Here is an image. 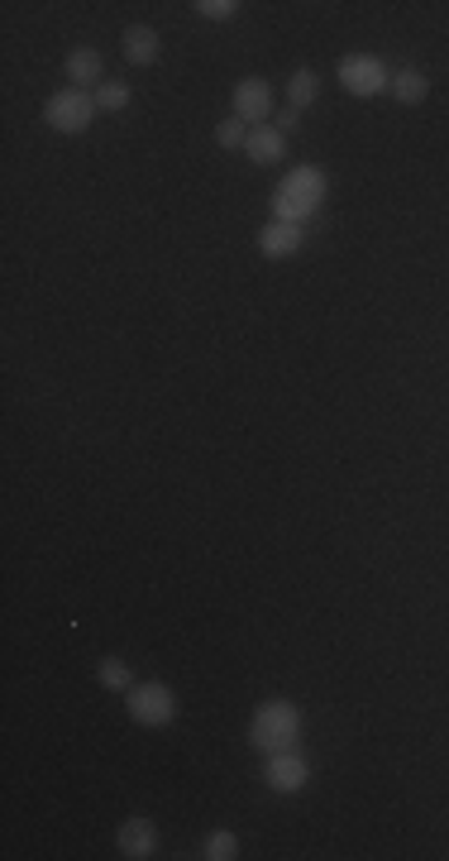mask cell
Masks as SVG:
<instances>
[{
  "instance_id": "1",
  "label": "cell",
  "mask_w": 449,
  "mask_h": 861,
  "mask_svg": "<svg viewBox=\"0 0 449 861\" xmlns=\"http://www.w3.org/2000/svg\"><path fill=\"white\" fill-rule=\"evenodd\" d=\"M325 192H330V178H325V172L311 168V163H297V168L278 182V192H272V221L307 225L311 215L321 211Z\"/></svg>"
},
{
  "instance_id": "2",
  "label": "cell",
  "mask_w": 449,
  "mask_h": 861,
  "mask_svg": "<svg viewBox=\"0 0 449 861\" xmlns=\"http://www.w3.org/2000/svg\"><path fill=\"white\" fill-rule=\"evenodd\" d=\"M301 727H307V718H301L297 703H287V699H268V703H258V713L249 718V742H254V752H292L297 737H301Z\"/></svg>"
},
{
  "instance_id": "3",
  "label": "cell",
  "mask_w": 449,
  "mask_h": 861,
  "mask_svg": "<svg viewBox=\"0 0 449 861\" xmlns=\"http://www.w3.org/2000/svg\"><path fill=\"white\" fill-rule=\"evenodd\" d=\"M125 709L139 727H168L172 718H178V694H172V684H163V680H143L125 694Z\"/></svg>"
},
{
  "instance_id": "4",
  "label": "cell",
  "mask_w": 449,
  "mask_h": 861,
  "mask_svg": "<svg viewBox=\"0 0 449 861\" xmlns=\"http://www.w3.org/2000/svg\"><path fill=\"white\" fill-rule=\"evenodd\" d=\"M340 86L350 96H383V92H393V72L383 67V57H373V53H350V57H340Z\"/></svg>"
},
{
  "instance_id": "5",
  "label": "cell",
  "mask_w": 449,
  "mask_h": 861,
  "mask_svg": "<svg viewBox=\"0 0 449 861\" xmlns=\"http://www.w3.org/2000/svg\"><path fill=\"white\" fill-rule=\"evenodd\" d=\"M92 115H96V96L77 92V86L53 92L49 106H43V120H49V129H57V135H82V129L92 125Z\"/></svg>"
},
{
  "instance_id": "6",
  "label": "cell",
  "mask_w": 449,
  "mask_h": 861,
  "mask_svg": "<svg viewBox=\"0 0 449 861\" xmlns=\"http://www.w3.org/2000/svg\"><path fill=\"white\" fill-rule=\"evenodd\" d=\"M264 785L272 789V795H301V789L311 785V766H307V756L297 752H272L268 756V766H264Z\"/></svg>"
},
{
  "instance_id": "7",
  "label": "cell",
  "mask_w": 449,
  "mask_h": 861,
  "mask_svg": "<svg viewBox=\"0 0 449 861\" xmlns=\"http://www.w3.org/2000/svg\"><path fill=\"white\" fill-rule=\"evenodd\" d=\"M235 115L244 125H268V115H272V92H268V82L264 77H244L235 82Z\"/></svg>"
},
{
  "instance_id": "8",
  "label": "cell",
  "mask_w": 449,
  "mask_h": 861,
  "mask_svg": "<svg viewBox=\"0 0 449 861\" xmlns=\"http://www.w3.org/2000/svg\"><path fill=\"white\" fill-rule=\"evenodd\" d=\"M115 847H120V857H129V861H149V857L158 852V828H153V818H143V814L125 818L120 832H115Z\"/></svg>"
},
{
  "instance_id": "9",
  "label": "cell",
  "mask_w": 449,
  "mask_h": 861,
  "mask_svg": "<svg viewBox=\"0 0 449 861\" xmlns=\"http://www.w3.org/2000/svg\"><path fill=\"white\" fill-rule=\"evenodd\" d=\"M301 244H307V230L292 225V221H268L258 230V254L264 258H292Z\"/></svg>"
},
{
  "instance_id": "10",
  "label": "cell",
  "mask_w": 449,
  "mask_h": 861,
  "mask_svg": "<svg viewBox=\"0 0 449 861\" xmlns=\"http://www.w3.org/2000/svg\"><path fill=\"white\" fill-rule=\"evenodd\" d=\"M158 53H163V39H158V29H149V24H129L125 29V57L135 67L158 63Z\"/></svg>"
},
{
  "instance_id": "11",
  "label": "cell",
  "mask_w": 449,
  "mask_h": 861,
  "mask_svg": "<svg viewBox=\"0 0 449 861\" xmlns=\"http://www.w3.org/2000/svg\"><path fill=\"white\" fill-rule=\"evenodd\" d=\"M244 153H249L254 163H278L287 153V135H278L272 125H258V129H249V139H244Z\"/></svg>"
},
{
  "instance_id": "12",
  "label": "cell",
  "mask_w": 449,
  "mask_h": 861,
  "mask_svg": "<svg viewBox=\"0 0 449 861\" xmlns=\"http://www.w3.org/2000/svg\"><path fill=\"white\" fill-rule=\"evenodd\" d=\"M100 72H106V63H100L96 49H72L67 53V82L77 86V92H82V86H96Z\"/></svg>"
},
{
  "instance_id": "13",
  "label": "cell",
  "mask_w": 449,
  "mask_h": 861,
  "mask_svg": "<svg viewBox=\"0 0 449 861\" xmlns=\"http://www.w3.org/2000/svg\"><path fill=\"white\" fill-rule=\"evenodd\" d=\"M393 96L402 100V106H421V100L430 96V82H426V72H416V67L397 72V77H393Z\"/></svg>"
},
{
  "instance_id": "14",
  "label": "cell",
  "mask_w": 449,
  "mask_h": 861,
  "mask_svg": "<svg viewBox=\"0 0 449 861\" xmlns=\"http://www.w3.org/2000/svg\"><path fill=\"white\" fill-rule=\"evenodd\" d=\"M287 96H292V110L316 106V96H321V77H316L311 67H297L292 82H287Z\"/></svg>"
},
{
  "instance_id": "15",
  "label": "cell",
  "mask_w": 449,
  "mask_h": 861,
  "mask_svg": "<svg viewBox=\"0 0 449 861\" xmlns=\"http://www.w3.org/2000/svg\"><path fill=\"white\" fill-rule=\"evenodd\" d=\"M96 680L106 689H115V694H129V689H135V674H129V666H125V660H115V656H106L96 666Z\"/></svg>"
},
{
  "instance_id": "16",
  "label": "cell",
  "mask_w": 449,
  "mask_h": 861,
  "mask_svg": "<svg viewBox=\"0 0 449 861\" xmlns=\"http://www.w3.org/2000/svg\"><path fill=\"white\" fill-rule=\"evenodd\" d=\"M201 857H206V861H235L239 857V838L229 828H215L206 838V847H201Z\"/></svg>"
},
{
  "instance_id": "17",
  "label": "cell",
  "mask_w": 449,
  "mask_h": 861,
  "mask_svg": "<svg viewBox=\"0 0 449 861\" xmlns=\"http://www.w3.org/2000/svg\"><path fill=\"white\" fill-rule=\"evenodd\" d=\"M244 139H249V125H244L239 115H229V120L215 125V144H221V149H244Z\"/></svg>"
},
{
  "instance_id": "18",
  "label": "cell",
  "mask_w": 449,
  "mask_h": 861,
  "mask_svg": "<svg viewBox=\"0 0 449 861\" xmlns=\"http://www.w3.org/2000/svg\"><path fill=\"white\" fill-rule=\"evenodd\" d=\"M129 106V86L125 82H106L96 92V110H106V115H115V110H125Z\"/></svg>"
},
{
  "instance_id": "19",
  "label": "cell",
  "mask_w": 449,
  "mask_h": 861,
  "mask_svg": "<svg viewBox=\"0 0 449 861\" xmlns=\"http://www.w3.org/2000/svg\"><path fill=\"white\" fill-rule=\"evenodd\" d=\"M196 14H201V20H235V14H239V0H196V6H192Z\"/></svg>"
},
{
  "instance_id": "20",
  "label": "cell",
  "mask_w": 449,
  "mask_h": 861,
  "mask_svg": "<svg viewBox=\"0 0 449 861\" xmlns=\"http://www.w3.org/2000/svg\"><path fill=\"white\" fill-rule=\"evenodd\" d=\"M297 125H301V110H282V115H278V125H272V129H278V135H292Z\"/></svg>"
}]
</instances>
